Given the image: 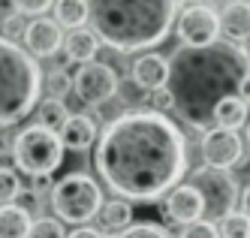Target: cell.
Masks as SVG:
<instances>
[{
	"label": "cell",
	"mask_w": 250,
	"mask_h": 238,
	"mask_svg": "<svg viewBox=\"0 0 250 238\" xmlns=\"http://www.w3.org/2000/svg\"><path fill=\"white\" fill-rule=\"evenodd\" d=\"M94 163L124 202H157L178 187L187 169L184 136L163 112L136 108L118 115L97 142Z\"/></svg>",
	"instance_id": "6da1fadb"
},
{
	"label": "cell",
	"mask_w": 250,
	"mask_h": 238,
	"mask_svg": "<svg viewBox=\"0 0 250 238\" xmlns=\"http://www.w3.org/2000/svg\"><path fill=\"white\" fill-rule=\"evenodd\" d=\"M250 72V54L232 43H211L199 48H178L169 61L166 94L178 118L190 127H211L214 108L238 94Z\"/></svg>",
	"instance_id": "7a4b0ae2"
},
{
	"label": "cell",
	"mask_w": 250,
	"mask_h": 238,
	"mask_svg": "<svg viewBox=\"0 0 250 238\" xmlns=\"http://www.w3.org/2000/svg\"><path fill=\"white\" fill-rule=\"evenodd\" d=\"M97 27V40L121 54L154 48L169 36L175 22L172 0H97L87 15Z\"/></svg>",
	"instance_id": "3957f363"
},
{
	"label": "cell",
	"mask_w": 250,
	"mask_h": 238,
	"mask_svg": "<svg viewBox=\"0 0 250 238\" xmlns=\"http://www.w3.org/2000/svg\"><path fill=\"white\" fill-rule=\"evenodd\" d=\"M42 72L30 54L0 36V127L27 118L40 103Z\"/></svg>",
	"instance_id": "277c9868"
},
{
	"label": "cell",
	"mask_w": 250,
	"mask_h": 238,
	"mask_svg": "<svg viewBox=\"0 0 250 238\" xmlns=\"http://www.w3.org/2000/svg\"><path fill=\"white\" fill-rule=\"evenodd\" d=\"M12 160L24 175L51 178V172L61 169V163H63V145L55 130H48L42 124H30L15 136Z\"/></svg>",
	"instance_id": "5b68a950"
},
{
	"label": "cell",
	"mask_w": 250,
	"mask_h": 238,
	"mask_svg": "<svg viewBox=\"0 0 250 238\" xmlns=\"http://www.w3.org/2000/svg\"><path fill=\"white\" fill-rule=\"evenodd\" d=\"M51 208H55V214L61 220L73 223V226H84L87 220H94L100 214L103 190L91 175L73 172L51 187Z\"/></svg>",
	"instance_id": "8992f818"
},
{
	"label": "cell",
	"mask_w": 250,
	"mask_h": 238,
	"mask_svg": "<svg viewBox=\"0 0 250 238\" xmlns=\"http://www.w3.org/2000/svg\"><path fill=\"white\" fill-rule=\"evenodd\" d=\"M187 184L202 199V220L214 223V220H223V217H229L232 211H235L238 184H235V178H232L229 172L202 166V169H196L187 178Z\"/></svg>",
	"instance_id": "52a82bcc"
},
{
	"label": "cell",
	"mask_w": 250,
	"mask_h": 238,
	"mask_svg": "<svg viewBox=\"0 0 250 238\" xmlns=\"http://www.w3.org/2000/svg\"><path fill=\"white\" fill-rule=\"evenodd\" d=\"M217 33H220V22L208 3H190L178 15V36L187 48L217 43Z\"/></svg>",
	"instance_id": "ba28073f"
},
{
	"label": "cell",
	"mask_w": 250,
	"mask_h": 238,
	"mask_svg": "<svg viewBox=\"0 0 250 238\" xmlns=\"http://www.w3.org/2000/svg\"><path fill=\"white\" fill-rule=\"evenodd\" d=\"M118 72L109 66V64H100V61H91V64H84L79 72H76V79H73V90H76V97L82 103H105V100H112L118 94Z\"/></svg>",
	"instance_id": "9c48e42d"
},
{
	"label": "cell",
	"mask_w": 250,
	"mask_h": 238,
	"mask_svg": "<svg viewBox=\"0 0 250 238\" xmlns=\"http://www.w3.org/2000/svg\"><path fill=\"white\" fill-rule=\"evenodd\" d=\"M202 157H205V166L208 169H229L235 163L244 160V142L238 133H229V130H208L202 139Z\"/></svg>",
	"instance_id": "30bf717a"
},
{
	"label": "cell",
	"mask_w": 250,
	"mask_h": 238,
	"mask_svg": "<svg viewBox=\"0 0 250 238\" xmlns=\"http://www.w3.org/2000/svg\"><path fill=\"white\" fill-rule=\"evenodd\" d=\"M163 217L169 223L178 226H190L196 220H202V199L190 184H178L166 193V202H163Z\"/></svg>",
	"instance_id": "8fae6325"
},
{
	"label": "cell",
	"mask_w": 250,
	"mask_h": 238,
	"mask_svg": "<svg viewBox=\"0 0 250 238\" xmlns=\"http://www.w3.org/2000/svg\"><path fill=\"white\" fill-rule=\"evenodd\" d=\"M24 45L30 58H51L63 45V30L55 24V18H33L24 30Z\"/></svg>",
	"instance_id": "7c38bea8"
},
{
	"label": "cell",
	"mask_w": 250,
	"mask_h": 238,
	"mask_svg": "<svg viewBox=\"0 0 250 238\" xmlns=\"http://www.w3.org/2000/svg\"><path fill=\"white\" fill-rule=\"evenodd\" d=\"M166 79H169V61L163 54H142L133 64V82L142 87V90H163L166 87Z\"/></svg>",
	"instance_id": "4fadbf2b"
},
{
	"label": "cell",
	"mask_w": 250,
	"mask_h": 238,
	"mask_svg": "<svg viewBox=\"0 0 250 238\" xmlns=\"http://www.w3.org/2000/svg\"><path fill=\"white\" fill-rule=\"evenodd\" d=\"M217 22H220V30L226 33V40L232 45L250 40V3H244V0L226 3L217 15Z\"/></svg>",
	"instance_id": "5bb4252c"
},
{
	"label": "cell",
	"mask_w": 250,
	"mask_h": 238,
	"mask_svg": "<svg viewBox=\"0 0 250 238\" xmlns=\"http://www.w3.org/2000/svg\"><path fill=\"white\" fill-rule=\"evenodd\" d=\"M61 145H63V151L66 148H73V151H84V148H91L94 139H97V124L91 115H69L61 127V133H58Z\"/></svg>",
	"instance_id": "9a60e30c"
},
{
	"label": "cell",
	"mask_w": 250,
	"mask_h": 238,
	"mask_svg": "<svg viewBox=\"0 0 250 238\" xmlns=\"http://www.w3.org/2000/svg\"><path fill=\"white\" fill-rule=\"evenodd\" d=\"M63 48H66V58L69 61H76V64H91L97 58V51H100V40H97V33L94 30H69V36H63Z\"/></svg>",
	"instance_id": "2e32d148"
},
{
	"label": "cell",
	"mask_w": 250,
	"mask_h": 238,
	"mask_svg": "<svg viewBox=\"0 0 250 238\" xmlns=\"http://www.w3.org/2000/svg\"><path fill=\"white\" fill-rule=\"evenodd\" d=\"M33 217L21 205H0V238H27Z\"/></svg>",
	"instance_id": "e0dca14e"
},
{
	"label": "cell",
	"mask_w": 250,
	"mask_h": 238,
	"mask_svg": "<svg viewBox=\"0 0 250 238\" xmlns=\"http://www.w3.org/2000/svg\"><path fill=\"white\" fill-rule=\"evenodd\" d=\"M214 124H217V130L238 133L241 127L247 124V106H244L238 97H229V100H223L217 108H214Z\"/></svg>",
	"instance_id": "ac0fdd59"
},
{
	"label": "cell",
	"mask_w": 250,
	"mask_h": 238,
	"mask_svg": "<svg viewBox=\"0 0 250 238\" xmlns=\"http://www.w3.org/2000/svg\"><path fill=\"white\" fill-rule=\"evenodd\" d=\"M87 15H91V3L87 0H58L55 3V24L58 27H69V30H79Z\"/></svg>",
	"instance_id": "d6986e66"
},
{
	"label": "cell",
	"mask_w": 250,
	"mask_h": 238,
	"mask_svg": "<svg viewBox=\"0 0 250 238\" xmlns=\"http://www.w3.org/2000/svg\"><path fill=\"white\" fill-rule=\"evenodd\" d=\"M97 217L105 229H130L133 208H130V202H124V199H112V202H103Z\"/></svg>",
	"instance_id": "ffe728a7"
},
{
	"label": "cell",
	"mask_w": 250,
	"mask_h": 238,
	"mask_svg": "<svg viewBox=\"0 0 250 238\" xmlns=\"http://www.w3.org/2000/svg\"><path fill=\"white\" fill-rule=\"evenodd\" d=\"M66 118H69V112H66V106H63L61 100H42V103H40V124L48 127V130L58 133Z\"/></svg>",
	"instance_id": "44dd1931"
},
{
	"label": "cell",
	"mask_w": 250,
	"mask_h": 238,
	"mask_svg": "<svg viewBox=\"0 0 250 238\" xmlns=\"http://www.w3.org/2000/svg\"><path fill=\"white\" fill-rule=\"evenodd\" d=\"M19 193H21L19 172L9 169V166H0V205H12Z\"/></svg>",
	"instance_id": "7402d4cb"
},
{
	"label": "cell",
	"mask_w": 250,
	"mask_h": 238,
	"mask_svg": "<svg viewBox=\"0 0 250 238\" xmlns=\"http://www.w3.org/2000/svg\"><path fill=\"white\" fill-rule=\"evenodd\" d=\"M217 232H220V238H250V220L241 211H232L229 217H223Z\"/></svg>",
	"instance_id": "603a6c76"
},
{
	"label": "cell",
	"mask_w": 250,
	"mask_h": 238,
	"mask_svg": "<svg viewBox=\"0 0 250 238\" xmlns=\"http://www.w3.org/2000/svg\"><path fill=\"white\" fill-rule=\"evenodd\" d=\"M27 238H66L61 220H51V217H42V220H33L30 235Z\"/></svg>",
	"instance_id": "cb8c5ba5"
},
{
	"label": "cell",
	"mask_w": 250,
	"mask_h": 238,
	"mask_svg": "<svg viewBox=\"0 0 250 238\" xmlns=\"http://www.w3.org/2000/svg\"><path fill=\"white\" fill-rule=\"evenodd\" d=\"M45 85H48V100H61L66 90L73 87V79H69L63 69H55V72H48V82Z\"/></svg>",
	"instance_id": "d4e9b609"
},
{
	"label": "cell",
	"mask_w": 250,
	"mask_h": 238,
	"mask_svg": "<svg viewBox=\"0 0 250 238\" xmlns=\"http://www.w3.org/2000/svg\"><path fill=\"white\" fill-rule=\"evenodd\" d=\"M121 238H172L163 226H154V223H136L130 229H124Z\"/></svg>",
	"instance_id": "484cf974"
},
{
	"label": "cell",
	"mask_w": 250,
	"mask_h": 238,
	"mask_svg": "<svg viewBox=\"0 0 250 238\" xmlns=\"http://www.w3.org/2000/svg\"><path fill=\"white\" fill-rule=\"evenodd\" d=\"M178 238H220V232H217V226L208 223V220H196V223L184 226Z\"/></svg>",
	"instance_id": "4316f807"
},
{
	"label": "cell",
	"mask_w": 250,
	"mask_h": 238,
	"mask_svg": "<svg viewBox=\"0 0 250 238\" xmlns=\"http://www.w3.org/2000/svg\"><path fill=\"white\" fill-rule=\"evenodd\" d=\"M24 30H27V22H24V15H19V12H9L6 18H3V40H9V43H15V36H24Z\"/></svg>",
	"instance_id": "83f0119b"
},
{
	"label": "cell",
	"mask_w": 250,
	"mask_h": 238,
	"mask_svg": "<svg viewBox=\"0 0 250 238\" xmlns=\"http://www.w3.org/2000/svg\"><path fill=\"white\" fill-rule=\"evenodd\" d=\"M51 6V0H19L15 3V12L19 15H40L42 18V12Z\"/></svg>",
	"instance_id": "f1b7e54d"
},
{
	"label": "cell",
	"mask_w": 250,
	"mask_h": 238,
	"mask_svg": "<svg viewBox=\"0 0 250 238\" xmlns=\"http://www.w3.org/2000/svg\"><path fill=\"white\" fill-rule=\"evenodd\" d=\"M166 106H169L166 87H163V90H154V94H151V112H160V108H166Z\"/></svg>",
	"instance_id": "f546056e"
},
{
	"label": "cell",
	"mask_w": 250,
	"mask_h": 238,
	"mask_svg": "<svg viewBox=\"0 0 250 238\" xmlns=\"http://www.w3.org/2000/svg\"><path fill=\"white\" fill-rule=\"evenodd\" d=\"M235 97H238V100H241V103L250 108V72H247V76L241 79V85H238V94H235Z\"/></svg>",
	"instance_id": "4dcf8cb0"
},
{
	"label": "cell",
	"mask_w": 250,
	"mask_h": 238,
	"mask_svg": "<svg viewBox=\"0 0 250 238\" xmlns=\"http://www.w3.org/2000/svg\"><path fill=\"white\" fill-rule=\"evenodd\" d=\"M66 238H103L97 229H87V226H79V229H73V235H66Z\"/></svg>",
	"instance_id": "1f68e13d"
},
{
	"label": "cell",
	"mask_w": 250,
	"mask_h": 238,
	"mask_svg": "<svg viewBox=\"0 0 250 238\" xmlns=\"http://www.w3.org/2000/svg\"><path fill=\"white\" fill-rule=\"evenodd\" d=\"M241 214L250 220V184L244 187V193H241Z\"/></svg>",
	"instance_id": "d6a6232c"
},
{
	"label": "cell",
	"mask_w": 250,
	"mask_h": 238,
	"mask_svg": "<svg viewBox=\"0 0 250 238\" xmlns=\"http://www.w3.org/2000/svg\"><path fill=\"white\" fill-rule=\"evenodd\" d=\"M247 145H250V130H247Z\"/></svg>",
	"instance_id": "836d02e7"
},
{
	"label": "cell",
	"mask_w": 250,
	"mask_h": 238,
	"mask_svg": "<svg viewBox=\"0 0 250 238\" xmlns=\"http://www.w3.org/2000/svg\"><path fill=\"white\" fill-rule=\"evenodd\" d=\"M109 238H121V235H109Z\"/></svg>",
	"instance_id": "e575fe53"
}]
</instances>
